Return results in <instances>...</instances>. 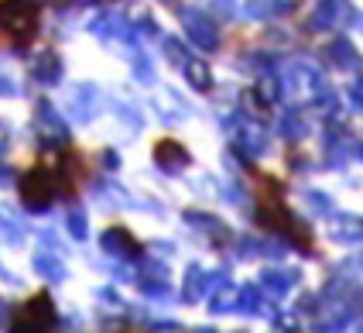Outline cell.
Here are the masks:
<instances>
[{
	"mask_svg": "<svg viewBox=\"0 0 363 333\" xmlns=\"http://www.w3.org/2000/svg\"><path fill=\"white\" fill-rule=\"evenodd\" d=\"M38 18L35 0H0V31L14 45H28L38 35Z\"/></svg>",
	"mask_w": 363,
	"mask_h": 333,
	"instance_id": "1",
	"label": "cell"
},
{
	"mask_svg": "<svg viewBox=\"0 0 363 333\" xmlns=\"http://www.w3.org/2000/svg\"><path fill=\"white\" fill-rule=\"evenodd\" d=\"M155 158H158L162 165H179V162H185V148H182L175 138H162V141L155 145Z\"/></svg>",
	"mask_w": 363,
	"mask_h": 333,
	"instance_id": "5",
	"label": "cell"
},
{
	"mask_svg": "<svg viewBox=\"0 0 363 333\" xmlns=\"http://www.w3.org/2000/svg\"><path fill=\"white\" fill-rule=\"evenodd\" d=\"M55 327V306L45 292H35L24 306H18L14 312V330H28V333H41Z\"/></svg>",
	"mask_w": 363,
	"mask_h": 333,
	"instance_id": "3",
	"label": "cell"
},
{
	"mask_svg": "<svg viewBox=\"0 0 363 333\" xmlns=\"http://www.w3.org/2000/svg\"><path fill=\"white\" fill-rule=\"evenodd\" d=\"M257 220H261V227H267L271 234H284V237H298V224H295V217H291V209L284 207V196L278 182L274 189L261 196V203H257Z\"/></svg>",
	"mask_w": 363,
	"mask_h": 333,
	"instance_id": "2",
	"label": "cell"
},
{
	"mask_svg": "<svg viewBox=\"0 0 363 333\" xmlns=\"http://www.w3.org/2000/svg\"><path fill=\"white\" fill-rule=\"evenodd\" d=\"M55 192H59V182H55V175L48 172V165L41 162L35 165L31 172H24V179H21V200L28 203V207H48L52 200H55Z\"/></svg>",
	"mask_w": 363,
	"mask_h": 333,
	"instance_id": "4",
	"label": "cell"
}]
</instances>
